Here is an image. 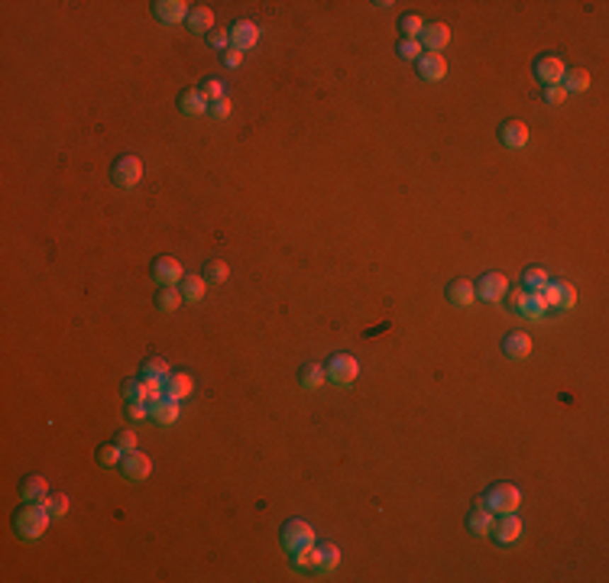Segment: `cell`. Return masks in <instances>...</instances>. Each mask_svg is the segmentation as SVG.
<instances>
[{"mask_svg":"<svg viewBox=\"0 0 609 583\" xmlns=\"http://www.w3.org/2000/svg\"><path fill=\"white\" fill-rule=\"evenodd\" d=\"M493 519H496V515L489 512L486 506H477L470 515H467V525H470V531H473V535L486 538V535H489V529H493Z\"/></svg>","mask_w":609,"mask_h":583,"instance_id":"cell-24","label":"cell"},{"mask_svg":"<svg viewBox=\"0 0 609 583\" xmlns=\"http://www.w3.org/2000/svg\"><path fill=\"white\" fill-rule=\"evenodd\" d=\"M574 305H577V289L571 282H561V301H557V308H574Z\"/></svg>","mask_w":609,"mask_h":583,"instance_id":"cell-42","label":"cell"},{"mask_svg":"<svg viewBox=\"0 0 609 583\" xmlns=\"http://www.w3.org/2000/svg\"><path fill=\"white\" fill-rule=\"evenodd\" d=\"M541 295H545L548 308H557V301H561V282H548L545 289H541Z\"/></svg>","mask_w":609,"mask_h":583,"instance_id":"cell-44","label":"cell"},{"mask_svg":"<svg viewBox=\"0 0 609 583\" xmlns=\"http://www.w3.org/2000/svg\"><path fill=\"white\" fill-rule=\"evenodd\" d=\"M318 558H321V548H314V545L298 548V551H292V567L295 570H318Z\"/></svg>","mask_w":609,"mask_h":583,"instance_id":"cell-27","label":"cell"},{"mask_svg":"<svg viewBox=\"0 0 609 583\" xmlns=\"http://www.w3.org/2000/svg\"><path fill=\"white\" fill-rule=\"evenodd\" d=\"M545 311H548L545 295H541V292H525V301H522V311H518V315L525 318V321H538V318H545Z\"/></svg>","mask_w":609,"mask_h":583,"instance_id":"cell-23","label":"cell"},{"mask_svg":"<svg viewBox=\"0 0 609 583\" xmlns=\"http://www.w3.org/2000/svg\"><path fill=\"white\" fill-rule=\"evenodd\" d=\"M127 412H130V418H149V402H127Z\"/></svg>","mask_w":609,"mask_h":583,"instance_id":"cell-46","label":"cell"},{"mask_svg":"<svg viewBox=\"0 0 609 583\" xmlns=\"http://www.w3.org/2000/svg\"><path fill=\"white\" fill-rule=\"evenodd\" d=\"M205 292H207V279H201V276H185L182 279L185 301H201V299H205Z\"/></svg>","mask_w":609,"mask_h":583,"instance_id":"cell-29","label":"cell"},{"mask_svg":"<svg viewBox=\"0 0 609 583\" xmlns=\"http://www.w3.org/2000/svg\"><path fill=\"white\" fill-rule=\"evenodd\" d=\"M503 353L509 357V360H525L528 353H532V334H525V330H512V334H506Z\"/></svg>","mask_w":609,"mask_h":583,"instance_id":"cell-15","label":"cell"},{"mask_svg":"<svg viewBox=\"0 0 609 583\" xmlns=\"http://www.w3.org/2000/svg\"><path fill=\"white\" fill-rule=\"evenodd\" d=\"M185 301L182 289H176V285H162V292H156V308H159L162 315H172V311H178Z\"/></svg>","mask_w":609,"mask_h":583,"instance_id":"cell-21","label":"cell"},{"mask_svg":"<svg viewBox=\"0 0 609 583\" xmlns=\"http://www.w3.org/2000/svg\"><path fill=\"white\" fill-rule=\"evenodd\" d=\"M191 389H195V383H191V376H185V373H176V376L166 379V396L169 399H176V402L188 399Z\"/></svg>","mask_w":609,"mask_h":583,"instance_id":"cell-25","label":"cell"},{"mask_svg":"<svg viewBox=\"0 0 609 583\" xmlns=\"http://www.w3.org/2000/svg\"><path fill=\"white\" fill-rule=\"evenodd\" d=\"M207 108H211V100L201 94V88H188V91H182V98H178V110H182L185 117H201V114H207Z\"/></svg>","mask_w":609,"mask_h":583,"instance_id":"cell-17","label":"cell"},{"mask_svg":"<svg viewBox=\"0 0 609 583\" xmlns=\"http://www.w3.org/2000/svg\"><path fill=\"white\" fill-rule=\"evenodd\" d=\"M564 59L561 55H541L538 62H535V75H538V81L545 88L548 85H561V78H564Z\"/></svg>","mask_w":609,"mask_h":583,"instance_id":"cell-8","label":"cell"},{"mask_svg":"<svg viewBox=\"0 0 609 583\" xmlns=\"http://www.w3.org/2000/svg\"><path fill=\"white\" fill-rule=\"evenodd\" d=\"M123 399L127 402H146V383L143 379H127V383H123Z\"/></svg>","mask_w":609,"mask_h":583,"instance_id":"cell-37","label":"cell"},{"mask_svg":"<svg viewBox=\"0 0 609 583\" xmlns=\"http://www.w3.org/2000/svg\"><path fill=\"white\" fill-rule=\"evenodd\" d=\"M324 379H328V373H324V366H321V363H308V366H302V373H298V383H302V389H321V386H324Z\"/></svg>","mask_w":609,"mask_h":583,"instance_id":"cell-28","label":"cell"},{"mask_svg":"<svg viewBox=\"0 0 609 583\" xmlns=\"http://www.w3.org/2000/svg\"><path fill=\"white\" fill-rule=\"evenodd\" d=\"M152 276H156L159 285H176L185 279V269L176 256H159V260L152 262Z\"/></svg>","mask_w":609,"mask_h":583,"instance_id":"cell-10","label":"cell"},{"mask_svg":"<svg viewBox=\"0 0 609 583\" xmlns=\"http://www.w3.org/2000/svg\"><path fill=\"white\" fill-rule=\"evenodd\" d=\"M46 509L52 512V519H62V515L69 512V496H65V492H49Z\"/></svg>","mask_w":609,"mask_h":583,"instance_id":"cell-38","label":"cell"},{"mask_svg":"<svg viewBox=\"0 0 609 583\" xmlns=\"http://www.w3.org/2000/svg\"><path fill=\"white\" fill-rule=\"evenodd\" d=\"M324 373H328V379L334 386H351V383H357V376H360V363H357V357H351V353H334L331 363L324 366Z\"/></svg>","mask_w":609,"mask_h":583,"instance_id":"cell-3","label":"cell"},{"mask_svg":"<svg viewBox=\"0 0 609 583\" xmlns=\"http://www.w3.org/2000/svg\"><path fill=\"white\" fill-rule=\"evenodd\" d=\"M207 42H211L214 49H230V33L227 30H224V33H214L211 30V33H207Z\"/></svg>","mask_w":609,"mask_h":583,"instance_id":"cell-47","label":"cell"},{"mask_svg":"<svg viewBox=\"0 0 609 583\" xmlns=\"http://www.w3.org/2000/svg\"><path fill=\"white\" fill-rule=\"evenodd\" d=\"M143 178V159L140 156H120L110 169V182L117 188H133V185Z\"/></svg>","mask_w":609,"mask_h":583,"instance_id":"cell-4","label":"cell"},{"mask_svg":"<svg viewBox=\"0 0 609 583\" xmlns=\"http://www.w3.org/2000/svg\"><path fill=\"white\" fill-rule=\"evenodd\" d=\"M120 470H123V476H127V480L140 483V480H146V476L152 473V461L146 457V454H140V451H130V454H123Z\"/></svg>","mask_w":609,"mask_h":583,"instance_id":"cell-11","label":"cell"},{"mask_svg":"<svg viewBox=\"0 0 609 583\" xmlns=\"http://www.w3.org/2000/svg\"><path fill=\"white\" fill-rule=\"evenodd\" d=\"M227 33H230V46L240 49V52L253 49V46H256V39H259V26L250 23V20H237Z\"/></svg>","mask_w":609,"mask_h":583,"instance_id":"cell-13","label":"cell"},{"mask_svg":"<svg viewBox=\"0 0 609 583\" xmlns=\"http://www.w3.org/2000/svg\"><path fill=\"white\" fill-rule=\"evenodd\" d=\"M114 444L120 447L123 454H130V451H137L140 437H137V431H130V428H120V431H117V437H114Z\"/></svg>","mask_w":609,"mask_h":583,"instance_id":"cell-39","label":"cell"},{"mask_svg":"<svg viewBox=\"0 0 609 583\" xmlns=\"http://www.w3.org/2000/svg\"><path fill=\"white\" fill-rule=\"evenodd\" d=\"M230 98H221V100H211V108H207V114L214 117V120H227L230 117Z\"/></svg>","mask_w":609,"mask_h":583,"instance_id":"cell-41","label":"cell"},{"mask_svg":"<svg viewBox=\"0 0 609 583\" xmlns=\"http://www.w3.org/2000/svg\"><path fill=\"white\" fill-rule=\"evenodd\" d=\"M564 98H567V91H564L561 85H548V88H545V104H551V108L564 104Z\"/></svg>","mask_w":609,"mask_h":583,"instance_id":"cell-43","label":"cell"},{"mask_svg":"<svg viewBox=\"0 0 609 583\" xmlns=\"http://www.w3.org/2000/svg\"><path fill=\"white\" fill-rule=\"evenodd\" d=\"M185 23H188V30L195 33V36H205V33L214 30V10L211 7H191Z\"/></svg>","mask_w":609,"mask_h":583,"instance_id":"cell-20","label":"cell"},{"mask_svg":"<svg viewBox=\"0 0 609 583\" xmlns=\"http://www.w3.org/2000/svg\"><path fill=\"white\" fill-rule=\"evenodd\" d=\"M419 75L425 78V81H441V78L448 75V59H444L441 52H421Z\"/></svg>","mask_w":609,"mask_h":583,"instance_id":"cell-14","label":"cell"},{"mask_svg":"<svg viewBox=\"0 0 609 583\" xmlns=\"http://www.w3.org/2000/svg\"><path fill=\"white\" fill-rule=\"evenodd\" d=\"M506 301H509L512 311H522V301H525V292H506Z\"/></svg>","mask_w":609,"mask_h":583,"instance_id":"cell-48","label":"cell"},{"mask_svg":"<svg viewBox=\"0 0 609 583\" xmlns=\"http://www.w3.org/2000/svg\"><path fill=\"white\" fill-rule=\"evenodd\" d=\"M561 81H564L561 88L567 94H580V91H586V88H590V71H586V69H567Z\"/></svg>","mask_w":609,"mask_h":583,"instance_id":"cell-26","label":"cell"},{"mask_svg":"<svg viewBox=\"0 0 609 583\" xmlns=\"http://www.w3.org/2000/svg\"><path fill=\"white\" fill-rule=\"evenodd\" d=\"M20 496H23L26 502H46L49 499V483L42 480V476H26L23 486H20Z\"/></svg>","mask_w":609,"mask_h":583,"instance_id":"cell-22","label":"cell"},{"mask_svg":"<svg viewBox=\"0 0 609 583\" xmlns=\"http://www.w3.org/2000/svg\"><path fill=\"white\" fill-rule=\"evenodd\" d=\"M489 535H493L499 545H512V541H518V538H522V519H518L516 512L499 515V519H493V529H489Z\"/></svg>","mask_w":609,"mask_h":583,"instance_id":"cell-7","label":"cell"},{"mask_svg":"<svg viewBox=\"0 0 609 583\" xmlns=\"http://www.w3.org/2000/svg\"><path fill=\"white\" fill-rule=\"evenodd\" d=\"M149 415H152V422L162 425V428H169V425H176L178 422V415H182V408H178L176 399H159V402H152L149 405Z\"/></svg>","mask_w":609,"mask_h":583,"instance_id":"cell-19","label":"cell"},{"mask_svg":"<svg viewBox=\"0 0 609 583\" xmlns=\"http://www.w3.org/2000/svg\"><path fill=\"white\" fill-rule=\"evenodd\" d=\"M143 376H156V379H169L172 373H169V363L162 360V357H149V360L143 363Z\"/></svg>","mask_w":609,"mask_h":583,"instance_id":"cell-35","label":"cell"},{"mask_svg":"<svg viewBox=\"0 0 609 583\" xmlns=\"http://www.w3.org/2000/svg\"><path fill=\"white\" fill-rule=\"evenodd\" d=\"M49 522H52V512L46 509V502H23L13 515V529L23 541H36L39 535H46Z\"/></svg>","mask_w":609,"mask_h":583,"instance_id":"cell-1","label":"cell"},{"mask_svg":"<svg viewBox=\"0 0 609 583\" xmlns=\"http://www.w3.org/2000/svg\"><path fill=\"white\" fill-rule=\"evenodd\" d=\"M399 30H402V39H419L421 30H425V20L419 13H405L399 20Z\"/></svg>","mask_w":609,"mask_h":583,"instance_id":"cell-32","label":"cell"},{"mask_svg":"<svg viewBox=\"0 0 609 583\" xmlns=\"http://www.w3.org/2000/svg\"><path fill=\"white\" fill-rule=\"evenodd\" d=\"M528 127L522 120H506L503 127H499V139H503L506 149H522V146L528 143Z\"/></svg>","mask_w":609,"mask_h":583,"instance_id":"cell-16","label":"cell"},{"mask_svg":"<svg viewBox=\"0 0 609 583\" xmlns=\"http://www.w3.org/2000/svg\"><path fill=\"white\" fill-rule=\"evenodd\" d=\"M473 289H477V299H483V301H503L506 292H509V279L503 272H486Z\"/></svg>","mask_w":609,"mask_h":583,"instance_id":"cell-6","label":"cell"},{"mask_svg":"<svg viewBox=\"0 0 609 583\" xmlns=\"http://www.w3.org/2000/svg\"><path fill=\"white\" fill-rule=\"evenodd\" d=\"M548 282L551 279H548V272H545L541 266H528L525 272H522V285H525V292H541Z\"/></svg>","mask_w":609,"mask_h":583,"instance_id":"cell-30","label":"cell"},{"mask_svg":"<svg viewBox=\"0 0 609 583\" xmlns=\"http://www.w3.org/2000/svg\"><path fill=\"white\" fill-rule=\"evenodd\" d=\"M123 461V451L117 444H101L98 447V463L101 467H117Z\"/></svg>","mask_w":609,"mask_h":583,"instance_id":"cell-34","label":"cell"},{"mask_svg":"<svg viewBox=\"0 0 609 583\" xmlns=\"http://www.w3.org/2000/svg\"><path fill=\"white\" fill-rule=\"evenodd\" d=\"M477 506H486L493 515H506V512H516L522 506V492H518L516 483H496L486 496L477 499Z\"/></svg>","mask_w":609,"mask_h":583,"instance_id":"cell-2","label":"cell"},{"mask_svg":"<svg viewBox=\"0 0 609 583\" xmlns=\"http://www.w3.org/2000/svg\"><path fill=\"white\" fill-rule=\"evenodd\" d=\"M337 564H341V548H337V545H324V548H321L318 570H314V574H331V570H337Z\"/></svg>","mask_w":609,"mask_h":583,"instance_id":"cell-31","label":"cell"},{"mask_svg":"<svg viewBox=\"0 0 609 583\" xmlns=\"http://www.w3.org/2000/svg\"><path fill=\"white\" fill-rule=\"evenodd\" d=\"M224 65H227V69H240V65H244V52H240V49H224Z\"/></svg>","mask_w":609,"mask_h":583,"instance_id":"cell-45","label":"cell"},{"mask_svg":"<svg viewBox=\"0 0 609 583\" xmlns=\"http://www.w3.org/2000/svg\"><path fill=\"white\" fill-rule=\"evenodd\" d=\"M152 13H156V20H162V23L176 26V23H182V20H188L191 4H185V0H159V4H152Z\"/></svg>","mask_w":609,"mask_h":583,"instance_id":"cell-9","label":"cell"},{"mask_svg":"<svg viewBox=\"0 0 609 583\" xmlns=\"http://www.w3.org/2000/svg\"><path fill=\"white\" fill-rule=\"evenodd\" d=\"M419 42H421L425 52H441V49L450 42V26L448 23H425Z\"/></svg>","mask_w":609,"mask_h":583,"instance_id":"cell-12","label":"cell"},{"mask_svg":"<svg viewBox=\"0 0 609 583\" xmlns=\"http://www.w3.org/2000/svg\"><path fill=\"white\" fill-rule=\"evenodd\" d=\"M396 52H399V59H405V62H409V59H411V62H419L425 49H421L419 39H402V42L396 46Z\"/></svg>","mask_w":609,"mask_h":583,"instance_id":"cell-36","label":"cell"},{"mask_svg":"<svg viewBox=\"0 0 609 583\" xmlns=\"http://www.w3.org/2000/svg\"><path fill=\"white\" fill-rule=\"evenodd\" d=\"M201 94H205L207 100H221V98H227V94H224V81H217V78H207L205 85H201Z\"/></svg>","mask_w":609,"mask_h":583,"instance_id":"cell-40","label":"cell"},{"mask_svg":"<svg viewBox=\"0 0 609 583\" xmlns=\"http://www.w3.org/2000/svg\"><path fill=\"white\" fill-rule=\"evenodd\" d=\"M448 301L454 308H470L473 301H477V289H473L470 279H454V282L448 285Z\"/></svg>","mask_w":609,"mask_h":583,"instance_id":"cell-18","label":"cell"},{"mask_svg":"<svg viewBox=\"0 0 609 583\" xmlns=\"http://www.w3.org/2000/svg\"><path fill=\"white\" fill-rule=\"evenodd\" d=\"M227 276H230V266L224 260H211L205 266V279L211 285H221V282H227Z\"/></svg>","mask_w":609,"mask_h":583,"instance_id":"cell-33","label":"cell"},{"mask_svg":"<svg viewBox=\"0 0 609 583\" xmlns=\"http://www.w3.org/2000/svg\"><path fill=\"white\" fill-rule=\"evenodd\" d=\"M314 545V529L304 519H292V522H285V529H282V548L285 551H298V548H308Z\"/></svg>","mask_w":609,"mask_h":583,"instance_id":"cell-5","label":"cell"}]
</instances>
